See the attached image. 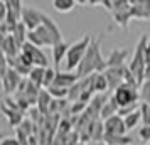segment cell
Returning a JSON list of instances; mask_svg holds the SVG:
<instances>
[{"label":"cell","instance_id":"obj_1","mask_svg":"<svg viewBox=\"0 0 150 145\" xmlns=\"http://www.w3.org/2000/svg\"><path fill=\"white\" fill-rule=\"evenodd\" d=\"M105 69H106V57H103L101 54V39L91 37L86 54L76 69V74L81 79V78H86L89 74H95V73H105Z\"/></svg>","mask_w":150,"mask_h":145},{"label":"cell","instance_id":"obj_2","mask_svg":"<svg viewBox=\"0 0 150 145\" xmlns=\"http://www.w3.org/2000/svg\"><path fill=\"white\" fill-rule=\"evenodd\" d=\"M89 42H91V37L89 35H83L81 39H78L76 42L69 44L68 54H66V59H64V71L66 73H73L78 69L79 62L83 61V57L86 54V49H88Z\"/></svg>","mask_w":150,"mask_h":145},{"label":"cell","instance_id":"obj_3","mask_svg":"<svg viewBox=\"0 0 150 145\" xmlns=\"http://www.w3.org/2000/svg\"><path fill=\"white\" fill-rule=\"evenodd\" d=\"M147 35H142L135 46L132 61L128 62V69L133 73V76L137 78L138 84L143 83V74H145V46H147Z\"/></svg>","mask_w":150,"mask_h":145},{"label":"cell","instance_id":"obj_4","mask_svg":"<svg viewBox=\"0 0 150 145\" xmlns=\"http://www.w3.org/2000/svg\"><path fill=\"white\" fill-rule=\"evenodd\" d=\"M111 96L115 98L120 108H127V106H133V105H140V95H138V86H132V84L123 83L120 88L113 91Z\"/></svg>","mask_w":150,"mask_h":145},{"label":"cell","instance_id":"obj_5","mask_svg":"<svg viewBox=\"0 0 150 145\" xmlns=\"http://www.w3.org/2000/svg\"><path fill=\"white\" fill-rule=\"evenodd\" d=\"M111 15H113L115 22L122 29H128V24L132 21V17H130V2L128 0H113Z\"/></svg>","mask_w":150,"mask_h":145},{"label":"cell","instance_id":"obj_6","mask_svg":"<svg viewBox=\"0 0 150 145\" xmlns=\"http://www.w3.org/2000/svg\"><path fill=\"white\" fill-rule=\"evenodd\" d=\"M27 42L34 44L35 47H52V46H54L52 35H51V32H49L44 25L37 27L35 30H29Z\"/></svg>","mask_w":150,"mask_h":145},{"label":"cell","instance_id":"obj_7","mask_svg":"<svg viewBox=\"0 0 150 145\" xmlns=\"http://www.w3.org/2000/svg\"><path fill=\"white\" fill-rule=\"evenodd\" d=\"M42 15H44V12H41V10H37V8H34V7L24 5L21 22L27 27V30H35L37 27L42 25Z\"/></svg>","mask_w":150,"mask_h":145},{"label":"cell","instance_id":"obj_8","mask_svg":"<svg viewBox=\"0 0 150 145\" xmlns=\"http://www.w3.org/2000/svg\"><path fill=\"white\" fill-rule=\"evenodd\" d=\"M22 52H25V54L30 57V61L34 66L37 68H49V61H47V56L44 54V51L41 47H35L34 44H30V42H25L21 49Z\"/></svg>","mask_w":150,"mask_h":145},{"label":"cell","instance_id":"obj_9","mask_svg":"<svg viewBox=\"0 0 150 145\" xmlns=\"http://www.w3.org/2000/svg\"><path fill=\"white\" fill-rule=\"evenodd\" d=\"M125 69L127 66H120V68H106L105 69V78L108 83V91H115L116 88H120L125 81Z\"/></svg>","mask_w":150,"mask_h":145},{"label":"cell","instance_id":"obj_10","mask_svg":"<svg viewBox=\"0 0 150 145\" xmlns=\"http://www.w3.org/2000/svg\"><path fill=\"white\" fill-rule=\"evenodd\" d=\"M132 21H149L150 19V0H133L130 2Z\"/></svg>","mask_w":150,"mask_h":145},{"label":"cell","instance_id":"obj_11","mask_svg":"<svg viewBox=\"0 0 150 145\" xmlns=\"http://www.w3.org/2000/svg\"><path fill=\"white\" fill-rule=\"evenodd\" d=\"M22 79H24V78H22L19 73H15L14 69L8 68V71L5 73V76L2 78V88H4V91L7 93L8 96H10V95L14 96L15 93H17V90H19V86H21Z\"/></svg>","mask_w":150,"mask_h":145},{"label":"cell","instance_id":"obj_12","mask_svg":"<svg viewBox=\"0 0 150 145\" xmlns=\"http://www.w3.org/2000/svg\"><path fill=\"white\" fill-rule=\"evenodd\" d=\"M103 127H105V135H127V132H128L120 115H115V117L105 120Z\"/></svg>","mask_w":150,"mask_h":145},{"label":"cell","instance_id":"obj_13","mask_svg":"<svg viewBox=\"0 0 150 145\" xmlns=\"http://www.w3.org/2000/svg\"><path fill=\"white\" fill-rule=\"evenodd\" d=\"M128 49L123 47H115L110 56L106 57V68H120V66H125V61L128 59Z\"/></svg>","mask_w":150,"mask_h":145},{"label":"cell","instance_id":"obj_14","mask_svg":"<svg viewBox=\"0 0 150 145\" xmlns=\"http://www.w3.org/2000/svg\"><path fill=\"white\" fill-rule=\"evenodd\" d=\"M79 81V78L76 73H66V71H57L56 73V78H54V86H59V88H66L69 90L71 86H74L76 83ZM51 84V86H52Z\"/></svg>","mask_w":150,"mask_h":145},{"label":"cell","instance_id":"obj_15","mask_svg":"<svg viewBox=\"0 0 150 145\" xmlns=\"http://www.w3.org/2000/svg\"><path fill=\"white\" fill-rule=\"evenodd\" d=\"M68 49H69V44L66 41H62V42H59V44H56V46L51 47V51H52V64H54L56 71H59L62 61L66 59Z\"/></svg>","mask_w":150,"mask_h":145},{"label":"cell","instance_id":"obj_16","mask_svg":"<svg viewBox=\"0 0 150 145\" xmlns=\"http://www.w3.org/2000/svg\"><path fill=\"white\" fill-rule=\"evenodd\" d=\"M118 110H120V106H118V103L115 101V98L108 96V100H106V101L103 103V106H101V111H100V120L105 122V120H108V118L115 117V115H118Z\"/></svg>","mask_w":150,"mask_h":145},{"label":"cell","instance_id":"obj_17","mask_svg":"<svg viewBox=\"0 0 150 145\" xmlns=\"http://www.w3.org/2000/svg\"><path fill=\"white\" fill-rule=\"evenodd\" d=\"M42 25H44V27L51 32L52 39H54V46L64 41V39H62V34H61V29L57 27V24H56V22L49 17V15H46V14L42 15Z\"/></svg>","mask_w":150,"mask_h":145},{"label":"cell","instance_id":"obj_18","mask_svg":"<svg viewBox=\"0 0 150 145\" xmlns=\"http://www.w3.org/2000/svg\"><path fill=\"white\" fill-rule=\"evenodd\" d=\"M2 52L7 56V57H17L21 54V47L19 44L15 42V39L12 37V34H8L4 41V46H2Z\"/></svg>","mask_w":150,"mask_h":145},{"label":"cell","instance_id":"obj_19","mask_svg":"<svg viewBox=\"0 0 150 145\" xmlns=\"http://www.w3.org/2000/svg\"><path fill=\"white\" fill-rule=\"evenodd\" d=\"M2 111H4V115L7 118L8 125H12V127H21L22 122H24V111H19V110H10L7 106H4L2 105Z\"/></svg>","mask_w":150,"mask_h":145},{"label":"cell","instance_id":"obj_20","mask_svg":"<svg viewBox=\"0 0 150 145\" xmlns=\"http://www.w3.org/2000/svg\"><path fill=\"white\" fill-rule=\"evenodd\" d=\"M51 103H52V98L49 96V93L46 90H41L39 98H37V105H35V108L39 110V113H41L42 117H47V115H49Z\"/></svg>","mask_w":150,"mask_h":145},{"label":"cell","instance_id":"obj_21","mask_svg":"<svg viewBox=\"0 0 150 145\" xmlns=\"http://www.w3.org/2000/svg\"><path fill=\"white\" fill-rule=\"evenodd\" d=\"M44 74H46V68H37V66H34L32 71H30V74L27 76V79L34 86H37L39 90H44L42 88L44 86Z\"/></svg>","mask_w":150,"mask_h":145},{"label":"cell","instance_id":"obj_22","mask_svg":"<svg viewBox=\"0 0 150 145\" xmlns=\"http://www.w3.org/2000/svg\"><path fill=\"white\" fill-rule=\"evenodd\" d=\"M27 34H29V30H27V27H25L22 22H19V24L14 27V30H12V37L15 39V42L19 44V47L21 49H22V46L27 42Z\"/></svg>","mask_w":150,"mask_h":145},{"label":"cell","instance_id":"obj_23","mask_svg":"<svg viewBox=\"0 0 150 145\" xmlns=\"http://www.w3.org/2000/svg\"><path fill=\"white\" fill-rule=\"evenodd\" d=\"M133 138L128 135H105L103 144L105 145H132Z\"/></svg>","mask_w":150,"mask_h":145},{"label":"cell","instance_id":"obj_24","mask_svg":"<svg viewBox=\"0 0 150 145\" xmlns=\"http://www.w3.org/2000/svg\"><path fill=\"white\" fill-rule=\"evenodd\" d=\"M93 90L96 95H105L108 91V83H106V78L103 73H95L93 78Z\"/></svg>","mask_w":150,"mask_h":145},{"label":"cell","instance_id":"obj_25","mask_svg":"<svg viewBox=\"0 0 150 145\" xmlns=\"http://www.w3.org/2000/svg\"><path fill=\"white\" fill-rule=\"evenodd\" d=\"M76 5H78V2H74V0H54V2H52V7H54V10L61 12V14L71 12Z\"/></svg>","mask_w":150,"mask_h":145},{"label":"cell","instance_id":"obj_26","mask_svg":"<svg viewBox=\"0 0 150 145\" xmlns=\"http://www.w3.org/2000/svg\"><path fill=\"white\" fill-rule=\"evenodd\" d=\"M123 122H125V127H127V130H133V128H137L138 125L142 123L140 111L135 110L133 113H130V115H127V117H123Z\"/></svg>","mask_w":150,"mask_h":145},{"label":"cell","instance_id":"obj_27","mask_svg":"<svg viewBox=\"0 0 150 145\" xmlns=\"http://www.w3.org/2000/svg\"><path fill=\"white\" fill-rule=\"evenodd\" d=\"M49 93V96L52 98V100H66L68 98V91L66 88H59V86H49L47 90H46Z\"/></svg>","mask_w":150,"mask_h":145},{"label":"cell","instance_id":"obj_28","mask_svg":"<svg viewBox=\"0 0 150 145\" xmlns=\"http://www.w3.org/2000/svg\"><path fill=\"white\" fill-rule=\"evenodd\" d=\"M5 7H7L8 12H12L14 15H17L19 19L22 17V10H24V4L21 0H7L5 2Z\"/></svg>","mask_w":150,"mask_h":145},{"label":"cell","instance_id":"obj_29","mask_svg":"<svg viewBox=\"0 0 150 145\" xmlns=\"http://www.w3.org/2000/svg\"><path fill=\"white\" fill-rule=\"evenodd\" d=\"M138 95H140V101L142 103L150 105V81H143L138 88Z\"/></svg>","mask_w":150,"mask_h":145},{"label":"cell","instance_id":"obj_30","mask_svg":"<svg viewBox=\"0 0 150 145\" xmlns=\"http://www.w3.org/2000/svg\"><path fill=\"white\" fill-rule=\"evenodd\" d=\"M138 111H140V117H142V123L147 125V127H150V105L140 103Z\"/></svg>","mask_w":150,"mask_h":145},{"label":"cell","instance_id":"obj_31","mask_svg":"<svg viewBox=\"0 0 150 145\" xmlns=\"http://www.w3.org/2000/svg\"><path fill=\"white\" fill-rule=\"evenodd\" d=\"M56 73H57V71H56V69L52 68V66H49V68H46V74H44V86H42L44 90H47L49 86H51V84L54 83Z\"/></svg>","mask_w":150,"mask_h":145},{"label":"cell","instance_id":"obj_32","mask_svg":"<svg viewBox=\"0 0 150 145\" xmlns=\"http://www.w3.org/2000/svg\"><path fill=\"white\" fill-rule=\"evenodd\" d=\"M8 71V62H7V56L2 52V49H0V81H2V78L5 76V73Z\"/></svg>","mask_w":150,"mask_h":145},{"label":"cell","instance_id":"obj_33","mask_svg":"<svg viewBox=\"0 0 150 145\" xmlns=\"http://www.w3.org/2000/svg\"><path fill=\"white\" fill-rule=\"evenodd\" d=\"M138 138H140L142 142H145V144L149 145V142H150V127L143 125L142 128L138 130Z\"/></svg>","mask_w":150,"mask_h":145},{"label":"cell","instance_id":"obj_34","mask_svg":"<svg viewBox=\"0 0 150 145\" xmlns=\"http://www.w3.org/2000/svg\"><path fill=\"white\" fill-rule=\"evenodd\" d=\"M0 145H21L19 144V140L17 138H12V137H8V138H2L0 140Z\"/></svg>","mask_w":150,"mask_h":145},{"label":"cell","instance_id":"obj_35","mask_svg":"<svg viewBox=\"0 0 150 145\" xmlns=\"http://www.w3.org/2000/svg\"><path fill=\"white\" fill-rule=\"evenodd\" d=\"M5 15H7L5 2H0V24H4V22H5Z\"/></svg>","mask_w":150,"mask_h":145},{"label":"cell","instance_id":"obj_36","mask_svg":"<svg viewBox=\"0 0 150 145\" xmlns=\"http://www.w3.org/2000/svg\"><path fill=\"white\" fill-rule=\"evenodd\" d=\"M100 5H103L106 10L111 12V10H113V0H101V2H100Z\"/></svg>","mask_w":150,"mask_h":145},{"label":"cell","instance_id":"obj_37","mask_svg":"<svg viewBox=\"0 0 150 145\" xmlns=\"http://www.w3.org/2000/svg\"><path fill=\"white\" fill-rule=\"evenodd\" d=\"M145 54H150V39L147 41V46H145Z\"/></svg>","mask_w":150,"mask_h":145},{"label":"cell","instance_id":"obj_38","mask_svg":"<svg viewBox=\"0 0 150 145\" xmlns=\"http://www.w3.org/2000/svg\"><path fill=\"white\" fill-rule=\"evenodd\" d=\"M86 145H105V144H103V142H101V144H95V142H89V144H86Z\"/></svg>","mask_w":150,"mask_h":145},{"label":"cell","instance_id":"obj_39","mask_svg":"<svg viewBox=\"0 0 150 145\" xmlns=\"http://www.w3.org/2000/svg\"><path fill=\"white\" fill-rule=\"evenodd\" d=\"M2 138H5V137H4V133H2V132H0V140H2Z\"/></svg>","mask_w":150,"mask_h":145}]
</instances>
